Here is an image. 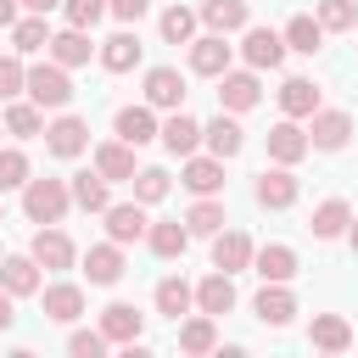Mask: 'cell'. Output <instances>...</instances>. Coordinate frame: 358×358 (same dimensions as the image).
Returning <instances> with one entry per match:
<instances>
[{"label": "cell", "mask_w": 358, "mask_h": 358, "mask_svg": "<svg viewBox=\"0 0 358 358\" xmlns=\"http://www.w3.org/2000/svg\"><path fill=\"white\" fill-rule=\"evenodd\" d=\"M67 207H73L67 179H34V173H28V185H22V213H28L34 224H62Z\"/></svg>", "instance_id": "cell-1"}, {"label": "cell", "mask_w": 358, "mask_h": 358, "mask_svg": "<svg viewBox=\"0 0 358 358\" xmlns=\"http://www.w3.org/2000/svg\"><path fill=\"white\" fill-rule=\"evenodd\" d=\"M22 90H28V101L45 112H62L67 101H73V78H67V67L62 62H39V67H28V78H22Z\"/></svg>", "instance_id": "cell-2"}, {"label": "cell", "mask_w": 358, "mask_h": 358, "mask_svg": "<svg viewBox=\"0 0 358 358\" xmlns=\"http://www.w3.org/2000/svg\"><path fill=\"white\" fill-rule=\"evenodd\" d=\"M257 101H263L257 67H241V73H235V67H224V73H218V106H224V112H252Z\"/></svg>", "instance_id": "cell-3"}, {"label": "cell", "mask_w": 358, "mask_h": 358, "mask_svg": "<svg viewBox=\"0 0 358 358\" xmlns=\"http://www.w3.org/2000/svg\"><path fill=\"white\" fill-rule=\"evenodd\" d=\"M296 173L285 168V162H274V168H263L257 173V185H252V196H257V207H268V213H285L291 201H296Z\"/></svg>", "instance_id": "cell-4"}, {"label": "cell", "mask_w": 358, "mask_h": 358, "mask_svg": "<svg viewBox=\"0 0 358 358\" xmlns=\"http://www.w3.org/2000/svg\"><path fill=\"white\" fill-rule=\"evenodd\" d=\"M84 145H90V123L84 117L62 112L56 123H45V151L50 157H84Z\"/></svg>", "instance_id": "cell-5"}, {"label": "cell", "mask_w": 358, "mask_h": 358, "mask_svg": "<svg viewBox=\"0 0 358 358\" xmlns=\"http://www.w3.org/2000/svg\"><path fill=\"white\" fill-rule=\"evenodd\" d=\"M106 241H117V246H129V241H145V201H112L106 213Z\"/></svg>", "instance_id": "cell-6"}, {"label": "cell", "mask_w": 358, "mask_h": 358, "mask_svg": "<svg viewBox=\"0 0 358 358\" xmlns=\"http://www.w3.org/2000/svg\"><path fill=\"white\" fill-rule=\"evenodd\" d=\"M241 56H246V67H257V73L268 67V73H274V67L285 62V39H280L274 28H252V22H246V39H241Z\"/></svg>", "instance_id": "cell-7"}, {"label": "cell", "mask_w": 358, "mask_h": 358, "mask_svg": "<svg viewBox=\"0 0 358 358\" xmlns=\"http://www.w3.org/2000/svg\"><path fill=\"white\" fill-rule=\"evenodd\" d=\"M347 140H352V117H347V112H324V106H319V112L308 117V145H313V151H341Z\"/></svg>", "instance_id": "cell-8"}, {"label": "cell", "mask_w": 358, "mask_h": 358, "mask_svg": "<svg viewBox=\"0 0 358 358\" xmlns=\"http://www.w3.org/2000/svg\"><path fill=\"white\" fill-rule=\"evenodd\" d=\"M145 106H157V112H179V106H185V78H179V67H151V73H145Z\"/></svg>", "instance_id": "cell-9"}, {"label": "cell", "mask_w": 358, "mask_h": 358, "mask_svg": "<svg viewBox=\"0 0 358 358\" xmlns=\"http://www.w3.org/2000/svg\"><path fill=\"white\" fill-rule=\"evenodd\" d=\"M112 129H117V140L123 145H151L157 140V106H117V117H112Z\"/></svg>", "instance_id": "cell-10"}, {"label": "cell", "mask_w": 358, "mask_h": 358, "mask_svg": "<svg viewBox=\"0 0 358 358\" xmlns=\"http://www.w3.org/2000/svg\"><path fill=\"white\" fill-rule=\"evenodd\" d=\"M308 151H313V145H308V129H296V117H280V123L268 129V157H274V162L296 168Z\"/></svg>", "instance_id": "cell-11"}, {"label": "cell", "mask_w": 358, "mask_h": 358, "mask_svg": "<svg viewBox=\"0 0 358 358\" xmlns=\"http://www.w3.org/2000/svg\"><path fill=\"white\" fill-rule=\"evenodd\" d=\"M140 330H145V313H140L134 302H112V308H101V336H106V341L129 347V341H140Z\"/></svg>", "instance_id": "cell-12"}, {"label": "cell", "mask_w": 358, "mask_h": 358, "mask_svg": "<svg viewBox=\"0 0 358 358\" xmlns=\"http://www.w3.org/2000/svg\"><path fill=\"white\" fill-rule=\"evenodd\" d=\"M229 67V39L224 34H201V39H190V73H201V78H218Z\"/></svg>", "instance_id": "cell-13"}, {"label": "cell", "mask_w": 358, "mask_h": 358, "mask_svg": "<svg viewBox=\"0 0 358 358\" xmlns=\"http://www.w3.org/2000/svg\"><path fill=\"white\" fill-rule=\"evenodd\" d=\"M201 140H207V151H213L218 162H229V157H241V145H246V129L235 123V112H229V117L218 112L213 123H201Z\"/></svg>", "instance_id": "cell-14"}, {"label": "cell", "mask_w": 358, "mask_h": 358, "mask_svg": "<svg viewBox=\"0 0 358 358\" xmlns=\"http://www.w3.org/2000/svg\"><path fill=\"white\" fill-rule=\"evenodd\" d=\"M28 257L39 263V268H73V241L62 235V229H50V224H39V235H34V246H28Z\"/></svg>", "instance_id": "cell-15"}, {"label": "cell", "mask_w": 358, "mask_h": 358, "mask_svg": "<svg viewBox=\"0 0 358 358\" xmlns=\"http://www.w3.org/2000/svg\"><path fill=\"white\" fill-rule=\"evenodd\" d=\"M252 313H257L263 324H274V330H285V324L296 319V296H291L285 285H274V280H263V291H257V302H252Z\"/></svg>", "instance_id": "cell-16"}, {"label": "cell", "mask_w": 358, "mask_h": 358, "mask_svg": "<svg viewBox=\"0 0 358 358\" xmlns=\"http://www.w3.org/2000/svg\"><path fill=\"white\" fill-rule=\"evenodd\" d=\"M213 268H224V274L252 268V241H246L241 229H218V235H213Z\"/></svg>", "instance_id": "cell-17"}, {"label": "cell", "mask_w": 358, "mask_h": 358, "mask_svg": "<svg viewBox=\"0 0 358 358\" xmlns=\"http://www.w3.org/2000/svg\"><path fill=\"white\" fill-rule=\"evenodd\" d=\"M157 140H162L173 157H190V151L201 145V123L185 117V112H168V123H157Z\"/></svg>", "instance_id": "cell-18"}, {"label": "cell", "mask_w": 358, "mask_h": 358, "mask_svg": "<svg viewBox=\"0 0 358 358\" xmlns=\"http://www.w3.org/2000/svg\"><path fill=\"white\" fill-rule=\"evenodd\" d=\"M185 190H196V196H218L224 190V162L207 151V157H185Z\"/></svg>", "instance_id": "cell-19"}, {"label": "cell", "mask_w": 358, "mask_h": 358, "mask_svg": "<svg viewBox=\"0 0 358 358\" xmlns=\"http://www.w3.org/2000/svg\"><path fill=\"white\" fill-rule=\"evenodd\" d=\"M84 274H90V285H117V280H123V246H117V241L90 246V252H84Z\"/></svg>", "instance_id": "cell-20"}, {"label": "cell", "mask_w": 358, "mask_h": 358, "mask_svg": "<svg viewBox=\"0 0 358 358\" xmlns=\"http://www.w3.org/2000/svg\"><path fill=\"white\" fill-rule=\"evenodd\" d=\"M308 341H313L319 352H347V347H352V324H347L341 313H313Z\"/></svg>", "instance_id": "cell-21"}, {"label": "cell", "mask_w": 358, "mask_h": 358, "mask_svg": "<svg viewBox=\"0 0 358 358\" xmlns=\"http://www.w3.org/2000/svg\"><path fill=\"white\" fill-rule=\"evenodd\" d=\"M213 34H241L246 22H252V11H246V0H201V11H196Z\"/></svg>", "instance_id": "cell-22"}, {"label": "cell", "mask_w": 358, "mask_h": 358, "mask_svg": "<svg viewBox=\"0 0 358 358\" xmlns=\"http://www.w3.org/2000/svg\"><path fill=\"white\" fill-rule=\"evenodd\" d=\"M45 50H50V62H62V67H84L95 45H90V28H62V34H50Z\"/></svg>", "instance_id": "cell-23"}, {"label": "cell", "mask_w": 358, "mask_h": 358, "mask_svg": "<svg viewBox=\"0 0 358 358\" xmlns=\"http://www.w3.org/2000/svg\"><path fill=\"white\" fill-rule=\"evenodd\" d=\"M95 173H101L106 185H117V179H134V145H123V140H106V145H95Z\"/></svg>", "instance_id": "cell-24"}, {"label": "cell", "mask_w": 358, "mask_h": 358, "mask_svg": "<svg viewBox=\"0 0 358 358\" xmlns=\"http://www.w3.org/2000/svg\"><path fill=\"white\" fill-rule=\"evenodd\" d=\"M347 224H352V207H347L341 196H330V201H319V207H313V218H308V229H313V241H336V235H347Z\"/></svg>", "instance_id": "cell-25"}, {"label": "cell", "mask_w": 358, "mask_h": 358, "mask_svg": "<svg viewBox=\"0 0 358 358\" xmlns=\"http://www.w3.org/2000/svg\"><path fill=\"white\" fill-rule=\"evenodd\" d=\"M252 268H257L263 280L285 285V280L296 274V252H291V246H280V241H274V246H252Z\"/></svg>", "instance_id": "cell-26"}, {"label": "cell", "mask_w": 358, "mask_h": 358, "mask_svg": "<svg viewBox=\"0 0 358 358\" xmlns=\"http://www.w3.org/2000/svg\"><path fill=\"white\" fill-rule=\"evenodd\" d=\"M196 308H201V313H213V319H218V313H229V308H235V280H229L224 268H213V274L196 285Z\"/></svg>", "instance_id": "cell-27"}, {"label": "cell", "mask_w": 358, "mask_h": 358, "mask_svg": "<svg viewBox=\"0 0 358 358\" xmlns=\"http://www.w3.org/2000/svg\"><path fill=\"white\" fill-rule=\"evenodd\" d=\"M39 296H45V319H50V324H73V319L84 313V291L67 285V280H62V285H45Z\"/></svg>", "instance_id": "cell-28"}, {"label": "cell", "mask_w": 358, "mask_h": 358, "mask_svg": "<svg viewBox=\"0 0 358 358\" xmlns=\"http://www.w3.org/2000/svg\"><path fill=\"white\" fill-rule=\"evenodd\" d=\"M280 112L285 117H313L319 112V84L313 78H285L280 84Z\"/></svg>", "instance_id": "cell-29"}, {"label": "cell", "mask_w": 358, "mask_h": 358, "mask_svg": "<svg viewBox=\"0 0 358 358\" xmlns=\"http://www.w3.org/2000/svg\"><path fill=\"white\" fill-rule=\"evenodd\" d=\"M45 45H50V22H45L39 11H28V17L11 22V50H17V56H34V50H45Z\"/></svg>", "instance_id": "cell-30"}, {"label": "cell", "mask_w": 358, "mask_h": 358, "mask_svg": "<svg viewBox=\"0 0 358 358\" xmlns=\"http://www.w3.org/2000/svg\"><path fill=\"white\" fill-rule=\"evenodd\" d=\"M145 246H151L157 257L173 263V257H185V246H190V229L173 224V218H168V224H145Z\"/></svg>", "instance_id": "cell-31"}, {"label": "cell", "mask_w": 358, "mask_h": 358, "mask_svg": "<svg viewBox=\"0 0 358 358\" xmlns=\"http://www.w3.org/2000/svg\"><path fill=\"white\" fill-rule=\"evenodd\" d=\"M0 285L11 296H34L39 291V263L34 257H0Z\"/></svg>", "instance_id": "cell-32"}, {"label": "cell", "mask_w": 358, "mask_h": 358, "mask_svg": "<svg viewBox=\"0 0 358 358\" xmlns=\"http://www.w3.org/2000/svg\"><path fill=\"white\" fill-rule=\"evenodd\" d=\"M134 62H140V34L123 28V34H112V39L101 45V67H106V73H129Z\"/></svg>", "instance_id": "cell-33"}, {"label": "cell", "mask_w": 358, "mask_h": 358, "mask_svg": "<svg viewBox=\"0 0 358 358\" xmlns=\"http://www.w3.org/2000/svg\"><path fill=\"white\" fill-rule=\"evenodd\" d=\"M73 207H84V213H106L112 207V196H106V179L101 173H73Z\"/></svg>", "instance_id": "cell-34"}, {"label": "cell", "mask_w": 358, "mask_h": 358, "mask_svg": "<svg viewBox=\"0 0 358 358\" xmlns=\"http://www.w3.org/2000/svg\"><path fill=\"white\" fill-rule=\"evenodd\" d=\"M196 22H201V17H196L190 6H179V0H173V6L162 11V22H157V28H162V39H168V45H190V39H196Z\"/></svg>", "instance_id": "cell-35"}, {"label": "cell", "mask_w": 358, "mask_h": 358, "mask_svg": "<svg viewBox=\"0 0 358 358\" xmlns=\"http://www.w3.org/2000/svg\"><path fill=\"white\" fill-rule=\"evenodd\" d=\"M280 39H285V50H302V56H313V50L324 45V28H319V17H291Z\"/></svg>", "instance_id": "cell-36"}, {"label": "cell", "mask_w": 358, "mask_h": 358, "mask_svg": "<svg viewBox=\"0 0 358 358\" xmlns=\"http://www.w3.org/2000/svg\"><path fill=\"white\" fill-rule=\"evenodd\" d=\"M179 347H185V352H213V347H218V324H213V313L185 319V324H179Z\"/></svg>", "instance_id": "cell-37"}, {"label": "cell", "mask_w": 358, "mask_h": 358, "mask_svg": "<svg viewBox=\"0 0 358 358\" xmlns=\"http://www.w3.org/2000/svg\"><path fill=\"white\" fill-rule=\"evenodd\" d=\"M185 229H190V235H218V229H224V201H218V196H201V201L185 213Z\"/></svg>", "instance_id": "cell-38"}, {"label": "cell", "mask_w": 358, "mask_h": 358, "mask_svg": "<svg viewBox=\"0 0 358 358\" xmlns=\"http://www.w3.org/2000/svg\"><path fill=\"white\" fill-rule=\"evenodd\" d=\"M190 302H196V291L179 280V274H168L162 285H157V313H168V319H179V313H190Z\"/></svg>", "instance_id": "cell-39"}, {"label": "cell", "mask_w": 358, "mask_h": 358, "mask_svg": "<svg viewBox=\"0 0 358 358\" xmlns=\"http://www.w3.org/2000/svg\"><path fill=\"white\" fill-rule=\"evenodd\" d=\"M6 129L22 134V140H34V134H45V112H39L34 101H11V106H6Z\"/></svg>", "instance_id": "cell-40"}, {"label": "cell", "mask_w": 358, "mask_h": 358, "mask_svg": "<svg viewBox=\"0 0 358 358\" xmlns=\"http://www.w3.org/2000/svg\"><path fill=\"white\" fill-rule=\"evenodd\" d=\"M319 28H324V34L358 28V0H319Z\"/></svg>", "instance_id": "cell-41"}, {"label": "cell", "mask_w": 358, "mask_h": 358, "mask_svg": "<svg viewBox=\"0 0 358 358\" xmlns=\"http://www.w3.org/2000/svg\"><path fill=\"white\" fill-rule=\"evenodd\" d=\"M129 185H134V201H145V207H151V201H162V196H168V185H173V179H168V168H134V179H129Z\"/></svg>", "instance_id": "cell-42"}, {"label": "cell", "mask_w": 358, "mask_h": 358, "mask_svg": "<svg viewBox=\"0 0 358 358\" xmlns=\"http://www.w3.org/2000/svg\"><path fill=\"white\" fill-rule=\"evenodd\" d=\"M28 173H34V168H28V157H22L17 145H0V190H22V185H28Z\"/></svg>", "instance_id": "cell-43"}, {"label": "cell", "mask_w": 358, "mask_h": 358, "mask_svg": "<svg viewBox=\"0 0 358 358\" xmlns=\"http://www.w3.org/2000/svg\"><path fill=\"white\" fill-rule=\"evenodd\" d=\"M62 17H67V28H95L106 17V0H62Z\"/></svg>", "instance_id": "cell-44"}, {"label": "cell", "mask_w": 358, "mask_h": 358, "mask_svg": "<svg viewBox=\"0 0 358 358\" xmlns=\"http://www.w3.org/2000/svg\"><path fill=\"white\" fill-rule=\"evenodd\" d=\"M22 78H28L22 56H0V101H17L22 95Z\"/></svg>", "instance_id": "cell-45"}, {"label": "cell", "mask_w": 358, "mask_h": 358, "mask_svg": "<svg viewBox=\"0 0 358 358\" xmlns=\"http://www.w3.org/2000/svg\"><path fill=\"white\" fill-rule=\"evenodd\" d=\"M67 352H73V358H101V352H106V336H101V330H73V336H67Z\"/></svg>", "instance_id": "cell-46"}, {"label": "cell", "mask_w": 358, "mask_h": 358, "mask_svg": "<svg viewBox=\"0 0 358 358\" xmlns=\"http://www.w3.org/2000/svg\"><path fill=\"white\" fill-rule=\"evenodd\" d=\"M145 6H151V0H106V11H112L117 22H140V17H145Z\"/></svg>", "instance_id": "cell-47"}, {"label": "cell", "mask_w": 358, "mask_h": 358, "mask_svg": "<svg viewBox=\"0 0 358 358\" xmlns=\"http://www.w3.org/2000/svg\"><path fill=\"white\" fill-rule=\"evenodd\" d=\"M11 302H17V296L0 285V330H11V319H17V308H11Z\"/></svg>", "instance_id": "cell-48"}, {"label": "cell", "mask_w": 358, "mask_h": 358, "mask_svg": "<svg viewBox=\"0 0 358 358\" xmlns=\"http://www.w3.org/2000/svg\"><path fill=\"white\" fill-rule=\"evenodd\" d=\"M22 11H39V17H50V11H62V0H17Z\"/></svg>", "instance_id": "cell-49"}, {"label": "cell", "mask_w": 358, "mask_h": 358, "mask_svg": "<svg viewBox=\"0 0 358 358\" xmlns=\"http://www.w3.org/2000/svg\"><path fill=\"white\" fill-rule=\"evenodd\" d=\"M17 11H22L17 0H0V28H11V22H17Z\"/></svg>", "instance_id": "cell-50"}, {"label": "cell", "mask_w": 358, "mask_h": 358, "mask_svg": "<svg viewBox=\"0 0 358 358\" xmlns=\"http://www.w3.org/2000/svg\"><path fill=\"white\" fill-rule=\"evenodd\" d=\"M347 235H352V252H358V218H352V224H347Z\"/></svg>", "instance_id": "cell-51"}, {"label": "cell", "mask_w": 358, "mask_h": 358, "mask_svg": "<svg viewBox=\"0 0 358 358\" xmlns=\"http://www.w3.org/2000/svg\"><path fill=\"white\" fill-rule=\"evenodd\" d=\"M0 224H6V207H0Z\"/></svg>", "instance_id": "cell-52"}, {"label": "cell", "mask_w": 358, "mask_h": 358, "mask_svg": "<svg viewBox=\"0 0 358 358\" xmlns=\"http://www.w3.org/2000/svg\"><path fill=\"white\" fill-rule=\"evenodd\" d=\"M0 257H6V252H0Z\"/></svg>", "instance_id": "cell-53"}]
</instances>
